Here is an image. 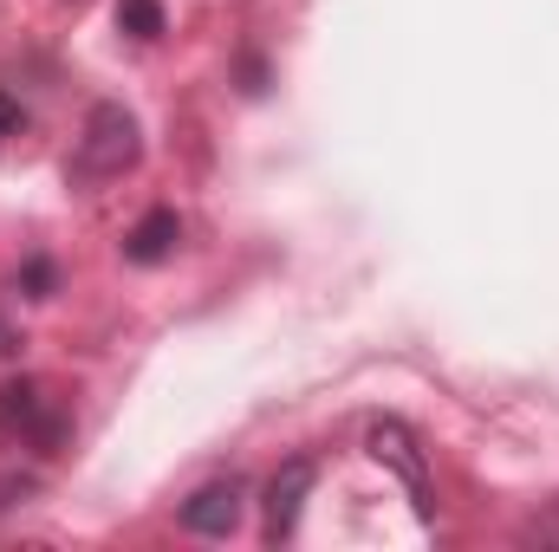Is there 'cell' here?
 Returning a JSON list of instances; mask_svg holds the SVG:
<instances>
[{"instance_id": "6da1fadb", "label": "cell", "mask_w": 559, "mask_h": 552, "mask_svg": "<svg viewBox=\"0 0 559 552\" xmlns=\"http://www.w3.org/2000/svg\"><path fill=\"white\" fill-rule=\"evenodd\" d=\"M143 163V131L138 118L124 111V105H92L85 111V131L72 143V156H66V182H79V189H98V182H118V176H131Z\"/></svg>"}, {"instance_id": "7a4b0ae2", "label": "cell", "mask_w": 559, "mask_h": 552, "mask_svg": "<svg viewBox=\"0 0 559 552\" xmlns=\"http://www.w3.org/2000/svg\"><path fill=\"white\" fill-rule=\"evenodd\" d=\"M365 455L378 461V468H391L404 488H411V507H417L423 520L436 514V488H429V455H423L417 429L411 422H397V416H378L371 429H365Z\"/></svg>"}, {"instance_id": "3957f363", "label": "cell", "mask_w": 559, "mask_h": 552, "mask_svg": "<svg viewBox=\"0 0 559 552\" xmlns=\"http://www.w3.org/2000/svg\"><path fill=\"white\" fill-rule=\"evenodd\" d=\"M241 514H248V488L228 475V481H209V488H195V494L182 501V533H195V540H228V533L241 527Z\"/></svg>"}, {"instance_id": "277c9868", "label": "cell", "mask_w": 559, "mask_h": 552, "mask_svg": "<svg viewBox=\"0 0 559 552\" xmlns=\"http://www.w3.org/2000/svg\"><path fill=\"white\" fill-rule=\"evenodd\" d=\"M0 429L52 448V442L66 435V416L52 410V397H46L39 384H7V391H0Z\"/></svg>"}, {"instance_id": "5b68a950", "label": "cell", "mask_w": 559, "mask_h": 552, "mask_svg": "<svg viewBox=\"0 0 559 552\" xmlns=\"http://www.w3.org/2000/svg\"><path fill=\"white\" fill-rule=\"evenodd\" d=\"M312 481H319V461H312V455L286 461L274 481H267V540H293V527H299V507H306Z\"/></svg>"}, {"instance_id": "8992f818", "label": "cell", "mask_w": 559, "mask_h": 552, "mask_svg": "<svg viewBox=\"0 0 559 552\" xmlns=\"http://www.w3.org/2000/svg\"><path fill=\"white\" fill-rule=\"evenodd\" d=\"M176 241H182L176 208H150L138 228L124 235V261H131V267H156V261H169V254H176Z\"/></svg>"}, {"instance_id": "52a82bcc", "label": "cell", "mask_w": 559, "mask_h": 552, "mask_svg": "<svg viewBox=\"0 0 559 552\" xmlns=\"http://www.w3.org/2000/svg\"><path fill=\"white\" fill-rule=\"evenodd\" d=\"M118 26H124L131 39H163L169 13H163V0H118Z\"/></svg>"}, {"instance_id": "ba28073f", "label": "cell", "mask_w": 559, "mask_h": 552, "mask_svg": "<svg viewBox=\"0 0 559 552\" xmlns=\"http://www.w3.org/2000/svg\"><path fill=\"white\" fill-rule=\"evenodd\" d=\"M13 131H20V105L0 92V137H13Z\"/></svg>"}]
</instances>
